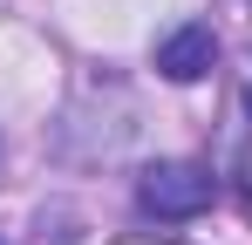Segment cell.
Returning <instances> with one entry per match:
<instances>
[{
    "label": "cell",
    "mask_w": 252,
    "mask_h": 245,
    "mask_svg": "<svg viewBox=\"0 0 252 245\" xmlns=\"http://www.w3.org/2000/svg\"><path fill=\"white\" fill-rule=\"evenodd\" d=\"M136 198H143L150 218H198L218 198V177H211L205 163H150L143 184H136Z\"/></svg>",
    "instance_id": "obj_1"
},
{
    "label": "cell",
    "mask_w": 252,
    "mask_h": 245,
    "mask_svg": "<svg viewBox=\"0 0 252 245\" xmlns=\"http://www.w3.org/2000/svg\"><path fill=\"white\" fill-rule=\"evenodd\" d=\"M211 61H218V34L205 21H184L177 34L157 41V75L164 82H198V75H211Z\"/></svg>",
    "instance_id": "obj_2"
}]
</instances>
